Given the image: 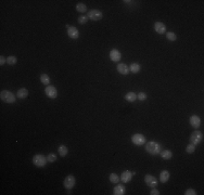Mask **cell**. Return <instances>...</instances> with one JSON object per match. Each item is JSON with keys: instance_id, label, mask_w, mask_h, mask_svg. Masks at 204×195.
Here are the masks:
<instances>
[{"instance_id": "cell-27", "label": "cell", "mask_w": 204, "mask_h": 195, "mask_svg": "<svg viewBox=\"0 0 204 195\" xmlns=\"http://www.w3.org/2000/svg\"><path fill=\"white\" fill-rule=\"evenodd\" d=\"M166 37H167V39H168L169 41H175L176 39H177V36H176L175 32H168L167 34H166Z\"/></svg>"}, {"instance_id": "cell-6", "label": "cell", "mask_w": 204, "mask_h": 195, "mask_svg": "<svg viewBox=\"0 0 204 195\" xmlns=\"http://www.w3.org/2000/svg\"><path fill=\"white\" fill-rule=\"evenodd\" d=\"M87 16H88V19L91 20V21H99V20L102 19L103 14H102V12H101V11H99V10L92 9L91 11H89V12H88Z\"/></svg>"}, {"instance_id": "cell-15", "label": "cell", "mask_w": 204, "mask_h": 195, "mask_svg": "<svg viewBox=\"0 0 204 195\" xmlns=\"http://www.w3.org/2000/svg\"><path fill=\"white\" fill-rule=\"evenodd\" d=\"M116 69H117V72H118L120 74H122V75H128V73L130 72L129 67H128L126 64H124V63H120V64H117Z\"/></svg>"}, {"instance_id": "cell-30", "label": "cell", "mask_w": 204, "mask_h": 195, "mask_svg": "<svg viewBox=\"0 0 204 195\" xmlns=\"http://www.w3.org/2000/svg\"><path fill=\"white\" fill-rule=\"evenodd\" d=\"M47 159H48L49 162H54L57 160V155L53 154V153H50L48 156H47Z\"/></svg>"}, {"instance_id": "cell-4", "label": "cell", "mask_w": 204, "mask_h": 195, "mask_svg": "<svg viewBox=\"0 0 204 195\" xmlns=\"http://www.w3.org/2000/svg\"><path fill=\"white\" fill-rule=\"evenodd\" d=\"M190 141H191V143L193 145L200 144V143L203 141V133H202L201 131H199V130L193 131V132L191 133V136H190Z\"/></svg>"}, {"instance_id": "cell-2", "label": "cell", "mask_w": 204, "mask_h": 195, "mask_svg": "<svg viewBox=\"0 0 204 195\" xmlns=\"http://www.w3.org/2000/svg\"><path fill=\"white\" fill-rule=\"evenodd\" d=\"M0 99H1V101L2 102H4V103H8V104H12L15 102L16 98L15 95L11 92V91H8V90H3L1 91V93H0Z\"/></svg>"}, {"instance_id": "cell-32", "label": "cell", "mask_w": 204, "mask_h": 195, "mask_svg": "<svg viewBox=\"0 0 204 195\" xmlns=\"http://www.w3.org/2000/svg\"><path fill=\"white\" fill-rule=\"evenodd\" d=\"M185 194L186 195H197L198 193H197L195 190H193V188H188V190H186Z\"/></svg>"}, {"instance_id": "cell-21", "label": "cell", "mask_w": 204, "mask_h": 195, "mask_svg": "<svg viewBox=\"0 0 204 195\" xmlns=\"http://www.w3.org/2000/svg\"><path fill=\"white\" fill-rule=\"evenodd\" d=\"M160 154H161L163 159H171L173 157V153L171 151H168V150H162Z\"/></svg>"}, {"instance_id": "cell-19", "label": "cell", "mask_w": 204, "mask_h": 195, "mask_svg": "<svg viewBox=\"0 0 204 195\" xmlns=\"http://www.w3.org/2000/svg\"><path fill=\"white\" fill-rule=\"evenodd\" d=\"M58 152H59V155L61 156V157H65V156L68 155V146L66 145H60L59 146V149H58Z\"/></svg>"}, {"instance_id": "cell-31", "label": "cell", "mask_w": 204, "mask_h": 195, "mask_svg": "<svg viewBox=\"0 0 204 195\" xmlns=\"http://www.w3.org/2000/svg\"><path fill=\"white\" fill-rule=\"evenodd\" d=\"M137 99L139 101H146L147 100V94L144 92H139L137 94Z\"/></svg>"}, {"instance_id": "cell-7", "label": "cell", "mask_w": 204, "mask_h": 195, "mask_svg": "<svg viewBox=\"0 0 204 195\" xmlns=\"http://www.w3.org/2000/svg\"><path fill=\"white\" fill-rule=\"evenodd\" d=\"M75 182H76V180H75L74 176H73V175H68V177L64 179V182H63V184H64V188H66V190H71V188H74Z\"/></svg>"}, {"instance_id": "cell-5", "label": "cell", "mask_w": 204, "mask_h": 195, "mask_svg": "<svg viewBox=\"0 0 204 195\" xmlns=\"http://www.w3.org/2000/svg\"><path fill=\"white\" fill-rule=\"evenodd\" d=\"M131 141H133L134 144L137 146H141L147 143L146 136H143V134H141V133H136V134H134V136H131Z\"/></svg>"}, {"instance_id": "cell-8", "label": "cell", "mask_w": 204, "mask_h": 195, "mask_svg": "<svg viewBox=\"0 0 204 195\" xmlns=\"http://www.w3.org/2000/svg\"><path fill=\"white\" fill-rule=\"evenodd\" d=\"M45 93H46V95L48 98H50V99H55V98L58 97V90L55 89V87L50 86V84L46 87Z\"/></svg>"}, {"instance_id": "cell-12", "label": "cell", "mask_w": 204, "mask_h": 195, "mask_svg": "<svg viewBox=\"0 0 204 195\" xmlns=\"http://www.w3.org/2000/svg\"><path fill=\"white\" fill-rule=\"evenodd\" d=\"M121 181L123 182V183H128V182L131 181V179H133V173L129 171V170H125V171L121 175Z\"/></svg>"}, {"instance_id": "cell-10", "label": "cell", "mask_w": 204, "mask_h": 195, "mask_svg": "<svg viewBox=\"0 0 204 195\" xmlns=\"http://www.w3.org/2000/svg\"><path fill=\"white\" fill-rule=\"evenodd\" d=\"M66 28H68V37H71L72 39H77L79 37V32L78 29L74 26H70L66 25Z\"/></svg>"}, {"instance_id": "cell-26", "label": "cell", "mask_w": 204, "mask_h": 195, "mask_svg": "<svg viewBox=\"0 0 204 195\" xmlns=\"http://www.w3.org/2000/svg\"><path fill=\"white\" fill-rule=\"evenodd\" d=\"M16 62H17V58H16L15 56H13V55H10V56L7 58V64L14 65V64H16Z\"/></svg>"}, {"instance_id": "cell-23", "label": "cell", "mask_w": 204, "mask_h": 195, "mask_svg": "<svg viewBox=\"0 0 204 195\" xmlns=\"http://www.w3.org/2000/svg\"><path fill=\"white\" fill-rule=\"evenodd\" d=\"M40 81H41L44 84H47V86H49L50 84V77H49L47 74H41L40 75Z\"/></svg>"}, {"instance_id": "cell-22", "label": "cell", "mask_w": 204, "mask_h": 195, "mask_svg": "<svg viewBox=\"0 0 204 195\" xmlns=\"http://www.w3.org/2000/svg\"><path fill=\"white\" fill-rule=\"evenodd\" d=\"M125 100L128 102H135L137 100V94L135 92H128L125 94Z\"/></svg>"}, {"instance_id": "cell-28", "label": "cell", "mask_w": 204, "mask_h": 195, "mask_svg": "<svg viewBox=\"0 0 204 195\" xmlns=\"http://www.w3.org/2000/svg\"><path fill=\"white\" fill-rule=\"evenodd\" d=\"M195 145H193L192 143H190V144H188V145L186 146V152L188 153V154H192V153L195 152Z\"/></svg>"}, {"instance_id": "cell-11", "label": "cell", "mask_w": 204, "mask_h": 195, "mask_svg": "<svg viewBox=\"0 0 204 195\" xmlns=\"http://www.w3.org/2000/svg\"><path fill=\"white\" fill-rule=\"evenodd\" d=\"M110 58L113 62H120V60L122 58V54L117 49H112L110 51Z\"/></svg>"}, {"instance_id": "cell-34", "label": "cell", "mask_w": 204, "mask_h": 195, "mask_svg": "<svg viewBox=\"0 0 204 195\" xmlns=\"http://www.w3.org/2000/svg\"><path fill=\"white\" fill-rule=\"evenodd\" d=\"M6 63H7V58L3 55H1L0 56V65H4Z\"/></svg>"}, {"instance_id": "cell-25", "label": "cell", "mask_w": 204, "mask_h": 195, "mask_svg": "<svg viewBox=\"0 0 204 195\" xmlns=\"http://www.w3.org/2000/svg\"><path fill=\"white\" fill-rule=\"evenodd\" d=\"M76 11H78V12L81 13H85L87 11V6L84 3H77L76 4Z\"/></svg>"}, {"instance_id": "cell-33", "label": "cell", "mask_w": 204, "mask_h": 195, "mask_svg": "<svg viewBox=\"0 0 204 195\" xmlns=\"http://www.w3.org/2000/svg\"><path fill=\"white\" fill-rule=\"evenodd\" d=\"M150 194H151V195H159L160 191H159V190H156L155 188H152V190H151V192H150Z\"/></svg>"}, {"instance_id": "cell-29", "label": "cell", "mask_w": 204, "mask_h": 195, "mask_svg": "<svg viewBox=\"0 0 204 195\" xmlns=\"http://www.w3.org/2000/svg\"><path fill=\"white\" fill-rule=\"evenodd\" d=\"M88 16L87 15H81L79 17H78V23L81 24V25H84V24H86V23L88 22Z\"/></svg>"}, {"instance_id": "cell-24", "label": "cell", "mask_w": 204, "mask_h": 195, "mask_svg": "<svg viewBox=\"0 0 204 195\" xmlns=\"http://www.w3.org/2000/svg\"><path fill=\"white\" fill-rule=\"evenodd\" d=\"M109 179H110V181L112 182V183H114V184H117L121 180L120 176H117L116 173H111L110 177H109Z\"/></svg>"}, {"instance_id": "cell-3", "label": "cell", "mask_w": 204, "mask_h": 195, "mask_svg": "<svg viewBox=\"0 0 204 195\" xmlns=\"http://www.w3.org/2000/svg\"><path fill=\"white\" fill-rule=\"evenodd\" d=\"M47 162H48L47 156L42 155V154H36V155L33 157V164H34L36 167H45Z\"/></svg>"}, {"instance_id": "cell-1", "label": "cell", "mask_w": 204, "mask_h": 195, "mask_svg": "<svg viewBox=\"0 0 204 195\" xmlns=\"http://www.w3.org/2000/svg\"><path fill=\"white\" fill-rule=\"evenodd\" d=\"M146 151L150 155H159L162 151V146L155 141H150L146 143Z\"/></svg>"}, {"instance_id": "cell-20", "label": "cell", "mask_w": 204, "mask_h": 195, "mask_svg": "<svg viewBox=\"0 0 204 195\" xmlns=\"http://www.w3.org/2000/svg\"><path fill=\"white\" fill-rule=\"evenodd\" d=\"M140 69H141V66H140V64H138V63H131L129 66V71L131 72V73H134V74L139 73Z\"/></svg>"}, {"instance_id": "cell-18", "label": "cell", "mask_w": 204, "mask_h": 195, "mask_svg": "<svg viewBox=\"0 0 204 195\" xmlns=\"http://www.w3.org/2000/svg\"><path fill=\"white\" fill-rule=\"evenodd\" d=\"M114 195H124L125 194V186L123 184H117L113 190Z\"/></svg>"}, {"instance_id": "cell-13", "label": "cell", "mask_w": 204, "mask_h": 195, "mask_svg": "<svg viewBox=\"0 0 204 195\" xmlns=\"http://www.w3.org/2000/svg\"><path fill=\"white\" fill-rule=\"evenodd\" d=\"M190 124H191V126L193 127V128L198 129L199 127H200V125H201V119H200V117H199L198 115H191V116H190Z\"/></svg>"}, {"instance_id": "cell-9", "label": "cell", "mask_w": 204, "mask_h": 195, "mask_svg": "<svg viewBox=\"0 0 204 195\" xmlns=\"http://www.w3.org/2000/svg\"><path fill=\"white\" fill-rule=\"evenodd\" d=\"M144 182H146V184L148 186H150V188H155L156 185H158V179L151 175H146Z\"/></svg>"}, {"instance_id": "cell-16", "label": "cell", "mask_w": 204, "mask_h": 195, "mask_svg": "<svg viewBox=\"0 0 204 195\" xmlns=\"http://www.w3.org/2000/svg\"><path fill=\"white\" fill-rule=\"evenodd\" d=\"M27 97H28V90L26 88H21L16 92V98H19V99H25Z\"/></svg>"}, {"instance_id": "cell-17", "label": "cell", "mask_w": 204, "mask_h": 195, "mask_svg": "<svg viewBox=\"0 0 204 195\" xmlns=\"http://www.w3.org/2000/svg\"><path fill=\"white\" fill-rule=\"evenodd\" d=\"M169 177H171L169 171L163 170V171H161V173H160V181L162 182V183H166V182L169 180Z\"/></svg>"}, {"instance_id": "cell-14", "label": "cell", "mask_w": 204, "mask_h": 195, "mask_svg": "<svg viewBox=\"0 0 204 195\" xmlns=\"http://www.w3.org/2000/svg\"><path fill=\"white\" fill-rule=\"evenodd\" d=\"M154 29H155V32H158V34L163 35V34L166 32V26H165V24L162 22H156L155 24H154Z\"/></svg>"}]
</instances>
